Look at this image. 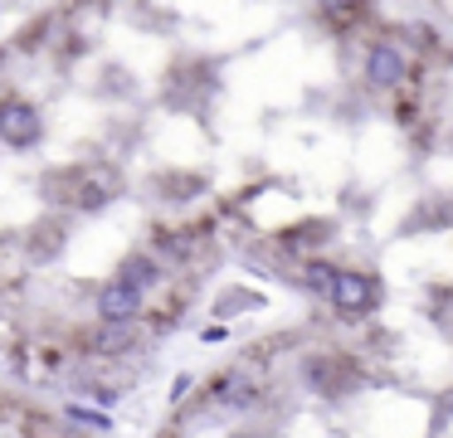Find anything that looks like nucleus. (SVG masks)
Segmentation results:
<instances>
[{"label": "nucleus", "instance_id": "1", "mask_svg": "<svg viewBox=\"0 0 453 438\" xmlns=\"http://www.w3.org/2000/svg\"><path fill=\"white\" fill-rule=\"evenodd\" d=\"M326 302H332L342 317H365V311H375V302H380V282L361 268H336L332 288H326Z\"/></svg>", "mask_w": 453, "mask_h": 438}, {"label": "nucleus", "instance_id": "2", "mask_svg": "<svg viewBox=\"0 0 453 438\" xmlns=\"http://www.w3.org/2000/svg\"><path fill=\"white\" fill-rule=\"evenodd\" d=\"M40 136H44L40 107L25 103V97H0V142L11 151H30V146H40Z\"/></svg>", "mask_w": 453, "mask_h": 438}, {"label": "nucleus", "instance_id": "3", "mask_svg": "<svg viewBox=\"0 0 453 438\" xmlns=\"http://www.w3.org/2000/svg\"><path fill=\"white\" fill-rule=\"evenodd\" d=\"M98 321H137L142 317V307H147V292H137L132 282H122V278H108L98 288Z\"/></svg>", "mask_w": 453, "mask_h": 438}, {"label": "nucleus", "instance_id": "4", "mask_svg": "<svg viewBox=\"0 0 453 438\" xmlns=\"http://www.w3.org/2000/svg\"><path fill=\"white\" fill-rule=\"evenodd\" d=\"M404 73H410V58H404L400 44H375L371 58H365V78L371 88H400Z\"/></svg>", "mask_w": 453, "mask_h": 438}, {"label": "nucleus", "instance_id": "5", "mask_svg": "<svg viewBox=\"0 0 453 438\" xmlns=\"http://www.w3.org/2000/svg\"><path fill=\"white\" fill-rule=\"evenodd\" d=\"M142 336H137V321H98L88 331V350L93 356H127L137 350Z\"/></svg>", "mask_w": 453, "mask_h": 438}, {"label": "nucleus", "instance_id": "6", "mask_svg": "<svg viewBox=\"0 0 453 438\" xmlns=\"http://www.w3.org/2000/svg\"><path fill=\"white\" fill-rule=\"evenodd\" d=\"M303 375L317 395H346V389H351V365H346L342 356H312Z\"/></svg>", "mask_w": 453, "mask_h": 438}, {"label": "nucleus", "instance_id": "7", "mask_svg": "<svg viewBox=\"0 0 453 438\" xmlns=\"http://www.w3.org/2000/svg\"><path fill=\"white\" fill-rule=\"evenodd\" d=\"M118 278L122 282H132L137 292H151V288H161V278H166V268H161L151 253H127L122 258V268H118Z\"/></svg>", "mask_w": 453, "mask_h": 438}, {"label": "nucleus", "instance_id": "8", "mask_svg": "<svg viewBox=\"0 0 453 438\" xmlns=\"http://www.w3.org/2000/svg\"><path fill=\"white\" fill-rule=\"evenodd\" d=\"M210 399H215L219 409H249L258 395H254V385H249V380L225 375V380H215V395H210Z\"/></svg>", "mask_w": 453, "mask_h": 438}, {"label": "nucleus", "instance_id": "9", "mask_svg": "<svg viewBox=\"0 0 453 438\" xmlns=\"http://www.w3.org/2000/svg\"><path fill=\"white\" fill-rule=\"evenodd\" d=\"M303 273H307L303 282H307V288H312V292H326V288H332V273H336V268H332V263H317V258H312V263H307Z\"/></svg>", "mask_w": 453, "mask_h": 438}, {"label": "nucleus", "instance_id": "10", "mask_svg": "<svg viewBox=\"0 0 453 438\" xmlns=\"http://www.w3.org/2000/svg\"><path fill=\"white\" fill-rule=\"evenodd\" d=\"M229 307H264V297H258V292H225V297L215 302V311L229 317Z\"/></svg>", "mask_w": 453, "mask_h": 438}, {"label": "nucleus", "instance_id": "11", "mask_svg": "<svg viewBox=\"0 0 453 438\" xmlns=\"http://www.w3.org/2000/svg\"><path fill=\"white\" fill-rule=\"evenodd\" d=\"M69 419H73V424L98 428V434H103V428H112V419H108V414H98V409H83V404H69Z\"/></svg>", "mask_w": 453, "mask_h": 438}]
</instances>
